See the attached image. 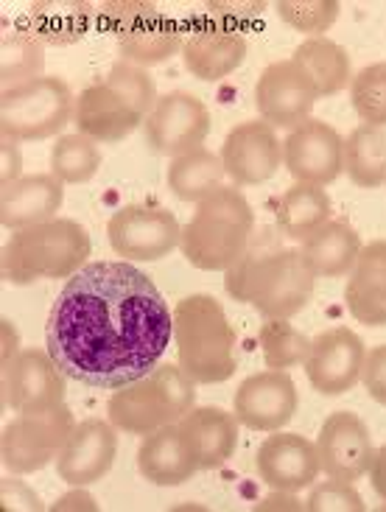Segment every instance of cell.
<instances>
[{"mask_svg": "<svg viewBox=\"0 0 386 512\" xmlns=\"http://www.w3.org/2000/svg\"><path fill=\"white\" fill-rule=\"evenodd\" d=\"M174 342V311L146 272L129 261H93L56 294L45 350L70 381L126 387L149 375Z\"/></svg>", "mask_w": 386, "mask_h": 512, "instance_id": "obj_1", "label": "cell"}, {"mask_svg": "<svg viewBox=\"0 0 386 512\" xmlns=\"http://www.w3.org/2000/svg\"><path fill=\"white\" fill-rule=\"evenodd\" d=\"M157 98L152 73L121 59L101 82L84 87L76 96L73 124L96 143H118L146 124Z\"/></svg>", "mask_w": 386, "mask_h": 512, "instance_id": "obj_2", "label": "cell"}, {"mask_svg": "<svg viewBox=\"0 0 386 512\" xmlns=\"http://www.w3.org/2000/svg\"><path fill=\"white\" fill-rule=\"evenodd\" d=\"M317 275L300 250L244 255L224 272V291L235 303L252 305L266 319H291L314 297Z\"/></svg>", "mask_w": 386, "mask_h": 512, "instance_id": "obj_3", "label": "cell"}, {"mask_svg": "<svg viewBox=\"0 0 386 512\" xmlns=\"http://www.w3.org/2000/svg\"><path fill=\"white\" fill-rule=\"evenodd\" d=\"M177 364L193 384H224L238 370V339L224 305L210 294H191L174 308Z\"/></svg>", "mask_w": 386, "mask_h": 512, "instance_id": "obj_4", "label": "cell"}, {"mask_svg": "<svg viewBox=\"0 0 386 512\" xmlns=\"http://www.w3.org/2000/svg\"><path fill=\"white\" fill-rule=\"evenodd\" d=\"M93 255V241L73 219H51L26 230H14L3 247V280L9 286H31L40 280H70Z\"/></svg>", "mask_w": 386, "mask_h": 512, "instance_id": "obj_5", "label": "cell"}, {"mask_svg": "<svg viewBox=\"0 0 386 512\" xmlns=\"http://www.w3.org/2000/svg\"><path fill=\"white\" fill-rule=\"evenodd\" d=\"M255 216L247 196L238 188L221 185L216 194L202 199L191 222L182 230V255L202 272H227L249 250Z\"/></svg>", "mask_w": 386, "mask_h": 512, "instance_id": "obj_6", "label": "cell"}, {"mask_svg": "<svg viewBox=\"0 0 386 512\" xmlns=\"http://www.w3.org/2000/svg\"><path fill=\"white\" fill-rule=\"evenodd\" d=\"M196 401V384L180 364L160 361L152 373L115 389L107 401V420L124 434L146 437L163 426H174Z\"/></svg>", "mask_w": 386, "mask_h": 512, "instance_id": "obj_7", "label": "cell"}, {"mask_svg": "<svg viewBox=\"0 0 386 512\" xmlns=\"http://www.w3.org/2000/svg\"><path fill=\"white\" fill-rule=\"evenodd\" d=\"M101 26L110 31L118 51L126 62L152 68L163 65L174 54H182L185 45V31L182 26L160 12L157 3H143V0H110L101 3Z\"/></svg>", "mask_w": 386, "mask_h": 512, "instance_id": "obj_8", "label": "cell"}, {"mask_svg": "<svg viewBox=\"0 0 386 512\" xmlns=\"http://www.w3.org/2000/svg\"><path fill=\"white\" fill-rule=\"evenodd\" d=\"M76 115V98L65 79L40 76L0 96V132L17 143L59 135Z\"/></svg>", "mask_w": 386, "mask_h": 512, "instance_id": "obj_9", "label": "cell"}, {"mask_svg": "<svg viewBox=\"0 0 386 512\" xmlns=\"http://www.w3.org/2000/svg\"><path fill=\"white\" fill-rule=\"evenodd\" d=\"M73 429H76L73 412L65 403L45 409V412L17 415L3 429V443H0L6 471L23 476V473H37L48 468L51 462H56Z\"/></svg>", "mask_w": 386, "mask_h": 512, "instance_id": "obj_10", "label": "cell"}, {"mask_svg": "<svg viewBox=\"0 0 386 512\" xmlns=\"http://www.w3.org/2000/svg\"><path fill=\"white\" fill-rule=\"evenodd\" d=\"M112 252L129 263H152L166 258L182 244L177 216L157 205H126L107 222Z\"/></svg>", "mask_w": 386, "mask_h": 512, "instance_id": "obj_11", "label": "cell"}, {"mask_svg": "<svg viewBox=\"0 0 386 512\" xmlns=\"http://www.w3.org/2000/svg\"><path fill=\"white\" fill-rule=\"evenodd\" d=\"M249 42L244 28H235L213 14H196L188 23L182 62L202 82H221L244 65Z\"/></svg>", "mask_w": 386, "mask_h": 512, "instance_id": "obj_12", "label": "cell"}, {"mask_svg": "<svg viewBox=\"0 0 386 512\" xmlns=\"http://www.w3.org/2000/svg\"><path fill=\"white\" fill-rule=\"evenodd\" d=\"M68 375L56 367L48 350L23 347L3 367V406L14 415L45 412L65 403Z\"/></svg>", "mask_w": 386, "mask_h": 512, "instance_id": "obj_13", "label": "cell"}, {"mask_svg": "<svg viewBox=\"0 0 386 512\" xmlns=\"http://www.w3.org/2000/svg\"><path fill=\"white\" fill-rule=\"evenodd\" d=\"M143 132L154 154L174 160L185 152L202 149L210 135V112L199 96L174 90L157 98L154 110L143 124Z\"/></svg>", "mask_w": 386, "mask_h": 512, "instance_id": "obj_14", "label": "cell"}, {"mask_svg": "<svg viewBox=\"0 0 386 512\" xmlns=\"http://www.w3.org/2000/svg\"><path fill=\"white\" fill-rule=\"evenodd\" d=\"M319 93L311 76L294 59H277L266 65L255 84V107L263 124L272 129H294L311 118Z\"/></svg>", "mask_w": 386, "mask_h": 512, "instance_id": "obj_15", "label": "cell"}, {"mask_svg": "<svg viewBox=\"0 0 386 512\" xmlns=\"http://www.w3.org/2000/svg\"><path fill=\"white\" fill-rule=\"evenodd\" d=\"M283 168L294 182L325 188L345 171V140L331 124L308 118L283 140Z\"/></svg>", "mask_w": 386, "mask_h": 512, "instance_id": "obj_16", "label": "cell"}, {"mask_svg": "<svg viewBox=\"0 0 386 512\" xmlns=\"http://www.w3.org/2000/svg\"><path fill=\"white\" fill-rule=\"evenodd\" d=\"M367 350L359 333L350 328H331L311 339V350L305 359L308 384L325 398L345 395L361 381Z\"/></svg>", "mask_w": 386, "mask_h": 512, "instance_id": "obj_17", "label": "cell"}, {"mask_svg": "<svg viewBox=\"0 0 386 512\" xmlns=\"http://www.w3.org/2000/svg\"><path fill=\"white\" fill-rule=\"evenodd\" d=\"M317 454L325 476L359 482L373 468L375 445L370 429L356 412H333L319 429Z\"/></svg>", "mask_w": 386, "mask_h": 512, "instance_id": "obj_18", "label": "cell"}, {"mask_svg": "<svg viewBox=\"0 0 386 512\" xmlns=\"http://www.w3.org/2000/svg\"><path fill=\"white\" fill-rule=\"evenodd\" d=\"M219 157L235 188L261 185L283 168V140L263 121H244L227 132Z\"/></svg>", "mask_w": 386, "mask_h": 512, "instance_id": "obj_19", "label": "cell"}, {"mask_svg": "<svg viewBox=\"0 0 386 512\" xmlns=\"http://www.w3.org/2000/svg\"><path fill=\"white\" fill-rule=\"evenodd\" d=\"M300 395L286 370H263L249 375L235 389L233 412L241 426L252 431H280L297 415Z\"/></svg>", "mask_w": 386, "mask_h": 512, "instance_id": "obj_20", "label": "cell"}, {"mask_svg": "<svg viewBox=\"0 0 386 512\" xmlns=\"http://www.w3.org/2000/svg\"><path fill=\"white\" fill-rule=\"evenodd\" d=\"M118 457V429L110 420H82L56 457V473L70 487H90L112 471Z\"/></svg>", "mask_w": 386, "mask_h": 512, "instance_id": "obj_21", "label": "cell"}, {"mask_svg": "<svg viewBox=\"0 0 386 512\" xmlns=\"http://www.w3.org/2000/svg\"><path fill=\"white\" fill-rule=\"evenodd\" d=\"M255 468L263 485L272 490H286V493H300L311 487L319 476V454L317 443H311L303 434H289V431H272L258 448Z\"/></svg>", "mask_w": 386, "mask_h": 512, "instance_id": "obj_22", "label": "cell"}, {"mask_svg": "<svg viewBox=\"0 0 386 512\" xmlns=\"http://www.w3.org/2000/svg\"><path fill=\"white\" fill-rule=\"evenodd\" d=\"M138 471L146 482L157 487H180L191 482L202 471V465L180 423H174L143 437L138 448Z\"/></svg>", "mask_w": 386, "mask_h": 512, "instance_id": "obj_23", "label": "cell"}, {"mask_svg": "<svg viewBox=\"0 0 386 512\" xmlns=\"http://www.w3.org/2000/svg\"><path fill=\"white\" fill-rule=\"evenodd\" d=\"M65 185L54 174H28L17 182L0 185V224L6 230H26L51 222L62 208Z\"/></svg>", "mask_w": 386, "mask_h": 512, "instance_id": "obj_24", "label": "cell"}, {"mask_svg": "<svg viewBox=\"0 0 386 512\" xmlns=\"http://www.w3.org/2000/svg\"><path fill=\"white\" fill-rule=\"evenodd\" d=\"M345 303L350 317L367 328L386 325V241H370L347 277Z\"/></svg>", "mask_w": 386, "mask_h": 512, "instance_id": "obj_25", "label": "cell"}, {"mask_svg": "<svg viewBox=\"0 0 386 512\" xmlns=\"http://www.w3.org/2000/svg\"><path fill=\"white\" fill-rule=\"evenodd\" d=\"M238 417L219 406H193L180 420V429L191 440L202 471H216L238 448Z\"/></svg>", "mask_w": 386, "mask_h": 512, "instance_id": "obj_26", "label": "cell"}, {"mask_svg": "<svg viewBox=\"0 0 386 512\" xmlns=\"http://www.w3.org/2000/svg\"><path fill=\"white\" fill-rule=\"evenodd\" d=\"M96 23V6L87 0H37L28 6V31L51 48L84 40Z\"/></svg>", "mask_w": 386, "mask_h": 512, "instance_id": "obj_27", "label": "cell"}, {"mask_svg": "<svg viewBox=\"0 0 386 512\" xmlns=\"http://www.w3.org/2000/svg\"><path fill=\"white\" fill-rule=\"evenodd\" d=\"M361 238L359 233L342 219H331L328 224H322L317 233L305 238L303 258L311 266V272L325 280H336L353 272V266L361 255Z\"/></svg>", "mask_w": 386, "mask_h": 512, "instance_id": "obj_28", "label": "cell"}, {"mask_svg": "<svg viewBox=\"0 0 386 512\" xmlns=\"http://www.w3.org/2000/svg\"><path fill=\"white\" fill-rule=\"evenodd\" d=\"M331 196L319 185L294 182L277 202V227L291 241H300L317 233L322 224L331 222Z\"/></svg>", "mask_w": 386, "mask_h": 512, "instance_id": "obj_29", "label": "cell"}, {"mask_svg": "<svg viewBox=\"0 0 386 512\" xmlns=\"http://www.w3.org/2000/svg\"><path fill=\"white\" fill-rule=\"evenodd\" d=\"M291 59L311 76L319 98L336 96V93H342L353 82L350 56L331 37H311V40H303L297 45V51H294Z\"/></svg>", "mask_w": 386, "mask_h": 512, "instance_id": "obj_30", "label": "cell"}, {"mask_svg": "<svg viewBox=\"0 0 386 512\" xmlns=\"http://www.w3.org/2000/svg\"><path fill=\"white\" fill-rule=\"evenodd\" d=\"M224 163L219 154L202 149H193L180 157L171 160L168 166V188L171 194L177 196L180 202H193L199 205L202 199L210 194H216L224 185Z\"/></svg>", "mask_w": 386, "mask_h": 512, "instance_id": "obj_31", "label": "cell"}, {"mask_svg": "<svg viewBox=\"0 0 386 512\" xmlns=\"http://www.w3.org/2000/svg\"><path fill=\"white\" fill-rule=\"evenodd\" d=\"M345 174L367 191L386 185V129L361 124L347 135Z\"/></svg>", "mask_w": 386, "mask_h": 512, "instance_id": "obj_32", "label": "cell"}, {"mask_svg": "<svg viewBox=\"0 0 386 512\" xmlns=\"http://www.w3.org/2000/svg\"><path fill=\"white\" fill-rule=\"evenodd\" d=\"M101 168V149L93 138L82 132L62 135L51 146V174L62 185H84L98 174Z\"/></svg>", "mask_w": 386, "mask_h": 512, "instance_id": "obj_33", "label": "cell"}, {"mask_svg": "<svg viewBox=\"0 0 386 512\" xmlns=\"http://www.w3.org/2000/svg\"><path fill=\"white\" fill-rule=\"evenodd\" d=\"M42 68H45V45L31 31L3 34V56H0L3 90L40 79Z\"/></svg>", "mask_w": 386, "mask_h": 512, "instance_id": "obj_34", "label": "cell"}, {"mask_svg": "<svg viewBox=\"0 0 386 512\" xmlns=\"http://www.w3.org/2000/svg\"><path fill=\"white\" fill-rule=\"evenodd\" d=\"M266 370H291L305 364L311 339H305L297 328H291L289 319H266L258 333Z\"/></svg>", "mask_w": 386, "mask_h": 512, "instance_id": "obj_35", "label": "cell"}, {"mask_svg": "<svg viewBox=\"0 0 386 512\" xmlns=\"http://www.w3.org/2000/svg\"><path fill=\"white\" fill-rule=\"evenodd\" d=\"M275 12L280 20L294 31L305 34V40L311 37H325L339 20L342 3L339 0H280L275 3Z\"/></svg>", "mask_w": 386, "mask_h": 512, "instance_id": "obj_36", "label": "cell"}, {"mask_svg": "<svg viewBox=\"0 0 386 512\" xmlns=\"http://www.w3.org/2000/svg\"><path fill=\"white\" fill-rule=\"evenodd\" d=\"M353 110L367 126H386V62L359 70L350 82Z\"/></svg>", "mask_w": 386, "mask_h": 512, "instance_id": "obj_37", "label": "cell"}, {"mask_svg": "<svg viewBox=\"0 0 386 512\" xmlns=\"http://www.w3.org/2000/svg\"><path fill=\"white\" fill-rule=\"evenodd\" d=\"M305 510L308 512H364V499L353 482H342V479H331L319 482L317 487L311 485V493L305 499Z\"/></svg>", "mask_w": 386, "mask_h": 512, "instance_id": "obj_38", "label": "cell"}, {"mask_svg": "<svg viewBox=\"0 0 386 512\" xmlns=\"http://www.w3.org/2000/svg\"><path fill=\"white\" fill-rule=\"evenodd\" d=\"M266 3H252V0H210L205 6L207 14L219 17L224 23H230L235 28H244L247 23H252L258 14H263Z\"/></svg>", "mask_w": 386, "mask_h": 512, "instance_id": "obj_39", "label": "cell"}, {"mask_svg": "<svg viewBox=\"0 0 386 512\" xmlns=\"http://www.w3.org/2000/svg\"><path fill=\"white\" fill-rule=\"evenodd\" d=\"M361 381L367 395L375 403L386 406V345H378L373 350H367V359H364V370H361Z\"/></svg>", "mask_w": 386, "mask_h": 512, "instance_id": "obj_40", "label": "cell"}, {"mask_svg": "<svg viewBox=\"0 0 386 512\" xmlns=\"http://www.w3.org/2000/svg\"><path fill=\"white\" fill-rule=\"evenodd\" d=\"M0 507H3V512L45 510V504L40 501V496H37L28 485H23L20 479H3V487H0Z\"/></svg>", "mask_w": 386, "mask_h": 512, "instance_id": "obj_41", "label": "cell"}, {"mask_svg": "<svg viewBox=\"0 0 386 512\" xmlns=\"http://www.w3.org/2000/svg\"><path fill=\"white\" fill-rule=\"evenodd\" d=\"M0 166H3L0 185H9V182H17L23 177V152H20V143L17 140H0Z\"/></svg>", "mask_w": 386, "mask_h": 512, "instance_id": "obj_42", "label": "cell"}, {"mask_svg": "<svg viewBox=\"0 0 386 512\" xmlns=\"http://www.w3.org/2000/svg\"><path fill=\"white\" fill-rule=\"evenodd\" d=\"M269 510H289V512H303L305 501L297 499V493H286V490H275L269 493L266 499L255 504V512H269Z\"/></svg>", "mask_w": 386, "mask_h": 512, "instance_id": "obj_43", "label": "cell"}, {"mask_svg": "<svg viewBox=\"0 0 386 512\" xmlns=\"http://www.w3.org/2000/svg\"><path fill=\"white\" fill-rule=\"evenodd\" d=\"M54 512H65V510H90L98 512V501L84 490V487H73L70 493H65L62 499H56V504H51Z\"/></svg>", "mask_w": 386, "mask_h": 512, "instance_id": "obj_44", "label": "cell"}, {"mask_svg": "<svg viewBox=\"0 0 386 512\" xmlns=\"http://www.w3.org/2000/svg\"><path fill=\"white\" fill-rule=\"evenodd\" d=\"M0 345H3L0 367H6V364H9L20 350H23V347H20V339H17V331H14V322H9V319H3V322H0Z\"/></svg>", "mask_w": 386, "mask_h": 512, "instance_id": "obj_45", "label": "cell"}, {"mask_svg": "<svg viewBox=\"0 0 386 512\" xmlns=\"http://www.w3.org/2000/svg\"><path fill=\"white\" fill-rule=\"evenodd\" d=\"M370 482H373V490L378 493V499L386 504V443L375 451L373 468H370Z\"/></svg>", "mask_w": 386, "mask_h": 512, "instance_id": "obj_46", "label": "cell"}]
</instances>
